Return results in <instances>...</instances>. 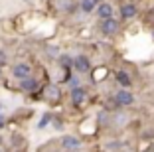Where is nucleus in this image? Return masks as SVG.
<instances>
[{"label": "nucleus", "instance_id": "5", "mask_svg": "<svg viewBox=\"0 0 154 152\" xmlns=\"http://www.w3.org/2000/svg\"><path fill=\"white\" fill-rule=\"evenodd\" d=\"M59 148L65 152H79L83 148V140L77 134H63L59 138Z\"/></svg>", "mask_w": 154, "mask_h": 152}, {"label": "nucleus", "instance_id": "16", "mask_svg": "<svg viewBox=\"0 0 154 152\" xmlns=\"http://www.w3.org/2000/svg\"><path fill=\"white\" fill-rule=\"evenodd\" d=\"M44 54H45V57L50 59V61H55V59L59 57V54H61V48L55 45V44H45L44 45Z\"/></svg>", "mask_w": 154, "mask_h": 152}, {"label": "nucleus", "instance_id": "23", "mask_svg": "<svg viewBox=\"0 0 154 152\" xmlns=\"http://www.w3.org/2000/svg\"><path fill=\"white\" fill-rule=\"evenodd\" d=\"M2 69H4V67H0V79H2V75H4V71H2Z\"/></svg>", "mask_w": 154, "mask_h": 152}, {"label": "nucleus", "instance_id": "21", "mask_svg": "<svg viewBox=\"0 0 154 152\" xmlns=\"http://www.w3.org/2000/svg\"><path fill=\"white\" fill-rule=\"evenodd\" d=\"M8 61H10V59H8V54L0 48V67H6V65H8Z\"/></svg>", "mask_w": 154, "mask_h": 152}, {"label": "nucleus", "instance_id": "24", "mask_svg": "<svg viewBox=\"0 0 154 152\" xmlns=\"http://www.w3.org/2000/svg\"><path fill=\"white\" fill-rule=\"evenodd\" d=\"M0 111H4V103L2 101H0Z\"/></svg>", "mask_w": 154, "mask_h": 152}, {"label": "nucleus", "instance_id": "15", "mask_svg": "<svg viewBox=\"0 0 154 152\" xmlns=\"http://www.w3.org/2000/svg\"><path fill=\"white\" fill-rule=\"evenodd\" d=\"M99 2L101 0H79V12L83 16H91V14H95V8Z\"/></svg>", "mask_w": 154, "mask_h": 152}, {"label": "nucleus", "instance_id": "8", "mask_svg": "<svg viewBox=\"0 0 154 152\" xmlns=\"http://www.w3.org/2000/svg\"><path fill=\"white\" fill-rule=\"evenodd\" d=\"M113 95H115V101L119 103L121 109H128V107H132V105L136 103V97H134V93H132L131 89H121V87H119Z\"/></svg>", "mask_w": 154, "mask_h": 152}, {"label": "nucleus", "instance_id": "14", "mask_svg": "<svg viewBox=\"0 0 154 152\" xmlns=\"http://www.w3.org/2000/svg\"><path fill=\"white\" fill-rule=\"evenodd\" d=\"M95 123H97L99 129H111V111H107V109L103 107L95 115Z\"/></svg>", "mask_w": 154, "mask_h": 152}, {"label": "nucleus", "instance_id": "2", "mask_svg": "<svg viewBox=\"0 0 154 152\" xmlns=\"http://www.w3.org/2000/svg\"><path fill=\"white\" fill-rule=\"evenodd\" d=\"M97 30L103 38H115L121 32V20L111 16V18H101L97 24Z\"/></svg>", "mask_w": 154, "mask_h": 152}, {"label": "nucleus", "instance_id": "17", "mask_svg": "<svg viewBox=\"0 0 154 152\" xmlns=\"http://www.w3.org/2000/svg\"><path fill=\"white\" fill-rule=\"evenodd\" d=\"M54 115H55V113H51V111H45L44 113V115H42L40 116V121H38V130H44L45 129V126H50L51 125V121H54Z\"/></svg>", "mask_w": 154, "mask_h": 152}, {"label": "nucleus", "instance_id": "6", "mask_svg": "<svg viewBox=\"0 0 154 152\" xmlns=\"http://www.w3.org/2000/svg\"><path fill=\"white\" fill-rule=\"evenodd\" d=\"M10 75L14 77V79H26V77H32L34 75V65L28 61H16L12 63V67H10Z\"/></svg>", "mask_w": 154, "mask_h": 152}, {"label": "nucleus", "instance_id": "4", "mask_svg": "<svg viewBox=\"0 0 154 152\" xmlns=\"http://www.w3.org/2000/svg\"><path fill=\"white\" fill-rule=\"evenodd\" d=\"M93 71V61L87 54H77L73 55V73L77 75H89Z\"/></svg>", "mask_w": 154, "mask_h": 152}, {"label": "nucleus", "instance_id": "25", "mask_svg": "<svg viewBox=\"0 0 154 152\" xmlns=\"http://www.w3.org/2000/svg\"><path fill=\"white\" fill-rule=\"evenodd\" d=\"M2 142H4V138H2V134H0V146H2Z\"/></svg>", "mask_w": 154, "mask_h": 152}, {"label": "nucleus", "instance_id": "9", "mask_svg": "<svg viewBox=\"0 0 154 152\" xmlns=\"http://www.w3.org/2000/svg\"><path fill=\"white\" fill-rule=\"evenodd\" d=\"M18 89L26 95H34V93H40L42 91V83L38 77H26V79H20L18 81Z\"/></svg>", "mask_w": 154, "mask_h": 152}, {"label": "nucleus", "instance_id": "27", "mask_svg": "<svg viewBox=\"0 0 154 152\" xmlns=\"http://www.w3.org/2000/svg\"><path fill=\"white\" fill-rule=\"evenodd\" d=\"M14 152H26V150H14Z\"/></svg>", "mask_w": 154, "mask_h": 152}, {"label": "nucleus", "instance_id": "3", "mask_svg": "<svg viewBox=\"0 0 154 152\" xmlns=\"http://www.w3.org/2000/svg\"><path fill=\"white\" fill-rule=\"evenodd\" d=\"M140 8H138V2L134 0H122L121 4H119V20L121 22H131L138 16Z\"/></svg>", "mask_w": 154, "mask_h": 152}, {"label": "nucleus", "instance_id": "10", "mask_svg": "<svg viewBox=\"0 0 154 152\" xmlns=\"http://www.w3.org/2000/svg\"><path fill=\"white\" fill-rule=\"evenodd\" d=\"M54 4L63 16H75V14L79 12V0H55Z\"/></svg>", "mask_w": 154, "mask_h": 152}, {"label": "nucleus", "instance_id": "1", "mask_svg": "<svg viewBox=\"0 0 154 152\" xmlns=\"http://www.w3.org/2000/svg\"><path fill=\"white\" fill-rule=\"evenodd\" d=\"M63 99V91H61V85L57 83H45L42 85V101L50 105H59Z\"/></svg>", "mask_w": 154, "mask_h": 152}, {"label": "nucleus", "instance_id": "11", "mask_svg": "<svg viewBox=\"0 0 154 152\" xmlns=\"http://www.w3.org/2000/svg\"><path fill=\"white\" fill-rule=\"evenodd\" d=\"M87 99H89L87 87L79 85V87H75V89H69V101H71L73 107H81V105H85Z\"/></svg>", "mask_w": 154, "mask_h": 152}, {"label": "nucleus", "instance_id": "18", "mask_svg": "<svg viewBox=\"0 0 154 152\" xmlns=\"http://www.w3.org/2000/svg\"><path fill=\"white\" fill-rule=\"evenodd\" d=\"M122 140H109V142H105V150L107 152H119L122 148Z\"/></svg>", "mask_w": 154, "mask_h": 152}, {"label": "nucleus", "instance_id": "20", "mask_svg": "<svg viewBox=\"0 0 154 152\" xmlns=\"http://www.w3.org/2000/svg\"><path fill=\"white\" fill-rule=\"evenodd\" d=\"M51 126H54L55 130H61V129H63V119H61V115H54V121H51Z\"/></svg>", "mask_w": 154, "mask_h": 152}, {"label": "nucleus", "instance_id": "13", "mask_svg": "<svg viewBox=\"0 0 154 152\" xmlns=\"http://www.w3.org/2000/svg\"><path fill=\"white\" fill-rule=\"evenodd\" d=\"M95 16L97 18H111V16H115V4L111 2V0H101L99 4H97L95 8Z\"/></svg>", "mask_w": 154, "mask_h": 152}, {"label": "nucleus", "instance_id": "22", "mask_svg": "<svg viewBox=\"0 0 154 152\" xmlns=\"http://www.w3.org/2000/svg\"><path fill=\"white\" fill-rule=\"evenodd\" d=\"M8 126V116L4 115V111H0V130H4Z\"/></svg>", "mask_w": 154, "mask_h": 152}, {"label": "nucleus", "instance_id": "26", "mask_svg": "<svg viewBox=\"0 0 154 152\" xmlns=\"http://www.w3.org/2000/svg\"><path fill=\"white\" fill-rule=\"evenodd\" d=\"M152 40H154V28H152Z\"/></svg>", "mask_w": 154, "mask_h": 152}, {"label": "nucleus", "instance_id": "12", "mask_svg": "<svg viewBox=\"0 0 154 152\" xmlns=\"http://www.w3.org/2000/svg\"><path fill=\"white\" fill-rule=\"evenodd\" d=\"M113 77H115L117 87H121V89H132V85H134V79H132V75L127 69H117L113 73Z\"/></svg>", "mask_w": 154, "mask_h": 152}, {"label": "nucleus", "instance_id": "19", "mask_svg": "<svg viewBox=\"0 0 154 152\" xmlns=\"http://www.w3.org/2000/svg\"><path fill=\"white\" fill-rule=\"evenodd\" d=\"M81 85V77L77 75V73H71V77H69V81H67V87L69 89H75V87H79Z\"/></svg>", "mask_w": 154, "mask_h": 152}, {"label": "nucleus", "instance_id": "7", "mask_svg": "<svg viewBox=\"0 0 154 152\" xmlns=\"http://www.w3.org/2000/svg\"><path fill=\"white\" fill-rule=\"evenodd\" d=\"M132 116L128 115L125 109H117V111H111V129H125V126L131 125Z\"/></svg>", "mask_w": 154, "mask_h": 152}]
</instances>
